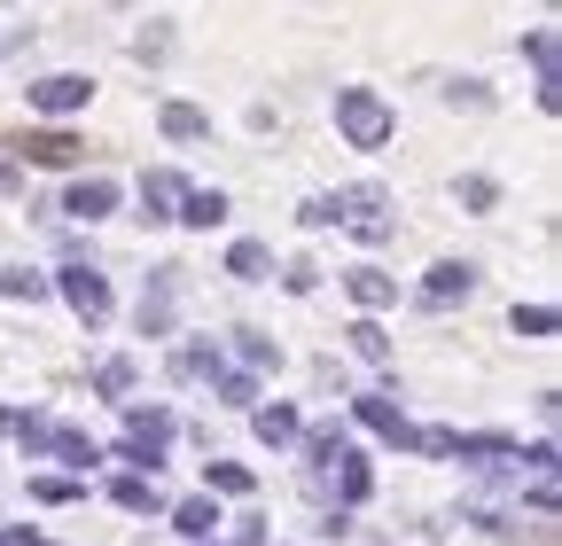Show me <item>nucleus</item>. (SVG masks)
<instances>
[{"mask_svg": "<svg viewBox=\"0 0 562 546\" xmlns=\"http://www.w3.org/2000/svg\"><path fill=\"white\" fill-rule=\"evenodd\" d=\"M344 289H351V297H360L368 312H383V305H398V282H391V273H375V265H360V273H344Z\"/></svg>", "mask_w": 562, "mask_h": 546, "instance_id": "9d476101", "label": "nucleus"}, {"mask_svg": "<svg viewBox=\"0 0 562 546\" xmlns=\"http://www.w3.org/2000/svg\"><path fill=\"white\" fill-rule=\"evenodd\" d=\"M336 492H344V500H351V508H360V500H368V492H375V468H368V460H360V453H344V460H336Z\"/></svg>", "mask_w": 562, "mask_h": 546, "instance_id": "dca6fc26", "label": "nucleus"}, {"mask_svg": "<svg viewBox=\"0 0 562 546\" xmlns=\"http://www.w3.org/2000/svg\"><path fill=\"white\" fill-rule=\"evenodd\" d=\"M172 219L195 227V235H203V227H227V195H220V187H180V212H172Z\"/></svg>", "mask_w": 562, "mask_h": 546, "instance_id": "423d86ee", "label": "nucleus"}, {"mask_svg": "<svg viewBox=\"0 0 562 546\" xmlns=\"http://www.w3.org/2000/svg\"><path fill=\"white\" fill-rule=\"evenodd\" d=\"M172 203H180V180H172V172H149V180H140V219H172Z\"/></svg>", "mask_w": 562, "mask_h": 546, "instance_id": "2eb2a0df", "label": "nucleus"}, {"mask_svg": "<svg viewBox=\"0 0 562 546\" xmlns=\"http://www.w3.org/2000/svg\"><path fill=\"white\" fill-rule=\"evenodd\" d=\"M297 219H305V227H336V219H344V195H313Z\"/></svg>", "mask_w": 562, "mask_h": 546, "instance_id": "7c9ffc66", "label": "nucleus"}, {"mask_svg": "<svg viewBox=\"0 0 562 546\" xmlns=\"http://www.w3.org/2000/svg\"><path fill=\"white\" fill-rule=\"evenodd\" d=\"M0 546H47L40 531H0Z\"/></svg>", "mask_w": 562, "mask_h": 546, "instance_id": "c9c22d12", "label": "nucleus"}, {"mask_svg": "<svg viewBox=\"0 0 562 546\" xmlns=\"http://www.w3.org/2000/svg\"><path fill=\"white\" fill-rule=\"evenodd\" d=\"M461 203H469V212H492V203H501V187H492L484 172H469V180H461Z\"/></svg>", "mask_w": 562, "mask_h": 546, "instance_id": "c756f323", "label": "nucleus"}, {"mask_svg": "<svg viewBox=\"0 0 562 546\" xmlns=\"http://www.w3.org/2000/svg\"><path fill=\"white\" fill-rule=\"evenodd\" d=\"M180 375H220V344H180Z\"/></svg>", "mask_w": 562, "mask_h": 546, "instance_id": "bb28decb", "label": "nucleus"}, {"mask_svg": "<svg viewBox=\"0 0 562 546\" xmlns=\"http://www.w3.org/2000/svg\"><path fill=\"white\" fill-rule=\"evenodd\" d=\"M281 282H290V297H305V289H313V282H321V265H305V258H297V265H290V273H281Z\"/></svg>", "mask_w": 562, "mask_h": 546, "instance_id": "f704fd0d", "label": "nucleus"}, {"mask_svg": "<svg viewBox=\"0 0 562 546\" xmlns=\"http://www.w3.org/2000/svg\"><path fill=\"white\" fill-rule=\"evenodd\" d=\"M220 383V406H258V383L250 375H211Z\"/></svg>", "mask_w": 562, "mask_h": 546, "instance_id": "c85d7f7f", "label": "nucleus"}, {"mask_svg": "<svg viewBox=\"0 0 562 546\" xmlns=\"http://www.w3.org/2000/svg\"><path fill=\"white\" fill-rule=\"evenodd\" d=\"M110 500H117V508H133V515H157V508H165V492H157L140 468H133V476H117V485H110Z\"/></svg>", "mask_w": 562, "mask_h": 546, "instance_id": "ddd939ff", "label": "nucleus"}, {"mask_svg": "<svg viewBox=\"0 0 562 546\" xmlns=\"http://www.w3.org/2000/svg\"><path fill=\"white\" fill-rule=\"evenodd\" d=\"M360 422L375 430V437H391V445H414V430H406V414L391 398H360Z\"/></svg>", "mask_w": 562, "mask_h": 546, "instance_id": "9b49d317", "label": "nucleus"}, {"mask_svg": "<svg viewBox=\"0 0 562 546\" xmlns=\"http://www.w3.org/2000/svg\"><path fill=\"white\" fill-rule=\"evenodd\" d=\"M250 430H258L266 445H297L305 414H297V406H250Z\"/></svg>", "mask_w": 562, "mask_h": 546, "instance_id": "6e6552de", "label": "nucleus"}, {"mask_svg": "<svg viewBox=\"0 0 562 546\" xmlns=\"http://www.w3.org/2000/svg\"><path fill=\"white\" fill-rule=\"evenodd\" d=\"M117 460H133V468H149V476H157V460H165V445H157V437H133V430H125V445H117Z\"/></svg>", "mask_w": 562, "mask_h": 546, "instance_id": "cd10ccee", "label": "nucleus"}, {"mask_svg": "<svg viewBox=\"0 0 562 546\" xmlns=\"http://www.w3.org/2000/svg\"><path fill=\"white\" fill-rule=\"evenodd\" d=\"M63 212L94 227V219H110V212H117V187H110V180H79V187L63 195Z\"/></svg>", "mask_w": 562, "mask_h": 546, "instance_id": "0eeeda50", "label": "nucleus"}, {"mask_svg": "<svg viewBox=\"0 0 562 546\" xmlns=\"http://www.w3.org/2000/svg\"><path fill=\"white\" fill-rule=\"evenodd\" d=\"M344 335H351V352H360V360H368V367H383V360H391V335H383V328H375V320H351V328H344Z\"/></svg>", "mask_w": 562, "mask_h": 546, "instance_id": "aec40b11", "label": "nucleus"}, {"mask_svg": "<svg viewBox=\"0 0 562 546\" xmlns=\"http://www.w3.org/2000/svg\"><path fill=\"white\" fill-rule=\"evenodd\" d=\"M516 335L547 344V335H554V305H516Z\"/></svg>", "mask_w": 562, "mask_h": 546, "instance_id": "393cba45", "label": "nucleus"}, {"mask_svg": "<svg viewBox=\"0 0 562 546\" xmlns=\"http://www.w3.org/2000/svg\"><path fill=\"white\" fill-rule=\"evenodd\" d=\"M32 492H40V500H55V508H63V500H79V485H70V476H40Z\"/></svg>", "mask_w": 562, "mask_h": 546, "instance_id": "2f4dec72", "label": "nucleus"}, {"mask_svg": "<svg viewBox=\"0 0 562 546\" xmlns=\"http://www.w3.org/2000/svg\"><path fill=\"white\" fill-rule=\"evenodd\" d=\"M172 531H180V538H211V531H220V500H211V492H203V500H180V508H172Z\"/></svg>", "mask_w": 562, "mask_h": 546, "instance_id": "f8f14e48", "label": "nucleus"}, {"mask_svg": "<svg viewBox=\"0 0 562 546\" xmlns=\"http://www.w3.org/2000/svg\"><path fill=\"white\" fill-rule=\"evenodd\" d=\"M531 515L554 523V476H539V485H531Z\"/></svg>", "mask_w": 562, "mask_h": 546, "instance_id": "72a5a7b5", "label": "nucleus"}, {"mask_svg": "<svg viewBox=\"0 0 562 546\" xmlns=\"http://www.w3.org/2000/svg\"><path fill=\"white\" fill-rule=\"evenodd\" d=\"M16 157H32V164H47V172H70L87 149H79V133H63V125H47V133H24L16 141Z\"/></svg>", "mask_w": 562, "mask_h": 546, "instance_id": "7ed1b4c3", "label": "nucleus"}, {"mask_svg": "<svg viewBox=\"0 0 562 546\" xmlns=\"http://www.w3.org/2000/svg\"><path fill=\"white\" fill-rule=\"evenodd\" d=\"M195 546H203V538H195Z\"/></svg>", "mask_w": 562, "mask_h": 546, "instance_id": "e433bc0d", "label": "nucleus"}, {"mask_svg": "<svg viewBox=\"0 0 562 546\" xmlns=\"http://www.w3.org/2000/svg\"><path fill=\"white\" fill-rule=\"evenodd\" d=\"M469 289H476V265H469V258H438L430 282H422V305H453V297H469Z\"/></svg>", "mask_w": 562, "mask_h": 546, "instance_id": "39448f33", "label": "nucleus"}, {"mask_svg": "<svg viewBox=\"0 0 562 546\" xmlns=\"http://www.w3.org/2000/svg\"><path fill=\"white\" fill-rule=\"evenodd\" d=\"M87 94H94V79H79V71H55V79H40V87H32V102H40L47 117H70V110H87Z\"/></svg>", "mask_w": 562, "mask_h": 546, "instance_id": "20e7f679", "label": "nucleus"}, {"mask_svg": "<svg viewBox=\"0 0 562 546\" xmlns=\"http://www.w3.org/2000/svg\"><path fill=\"white\" fill-rule=\"evenodd\" d=\"M165 133H172V141H203L211 117H203V110H188V102H165Z\"/></svg>", "mask_w": 562, "mask_h": 546, "instance_id": "4be33fe9", "label": "nucleus"}, {"mask_svg": "<svg viewBox=\"0 0 562 546\" xmlns=\"http://www.w3.org/2000/svg\"><path fill=\"white\" fill-rule=\"evenodd\" d=\"M297 445H305V460H313V468H336V460L351 453V437H344V430H328V422H321V430H297Z\"/></svg>", "mask_w": 562, "mask_h": 546, "instance_id": "4468645a", "label": "nucleus"}, {"mask_svg": "<svg viewBox=\"0 0 562 546\" xmlns=\"http://www.w3.org/2000/svg\"><path fill=\"white\" fill-rule=\"evenodd\" d=\"M203 492H227V500H243V492H250V468H235V460H211V468H203Z\"/></svg>", "mask_w": 562, "mask_h": 546, "instance_id": "5701e85b", "label": "nucleus"}, {"mask_svg": "<svg viewBox=\"0 0 562 546\" xmlns=\"http://www.w3.org/2000/svg\"><path fill=\"white\" fill-rule=\"evenodd\" d=\"M243 360H250V367H281V352L266 344V335H243Z\"/></svg>", "mask_w": 562, "mask_h": 546, "instance_id": "473e14b6", "label": "nucleus"}, {"mask_svg": "<svg viewBox=\"0 0 562 546\" xmlns=\"http://www.w3.org/2000/svg\"><path fill=\"white\" fill-rule=\"evenodd\" d=\"M172 406H133V437H157V445H172Z\"/></svg>", "mask_w": 562, "mask_h": 546, "instance_id": "b1692460", "label": "nucleus"}, {"mask_svg": "<svg viewBox=\"0 0 562 546\" xmlns=\"http://www.w3.org/2000/svg\"><path fill=\"white\" fill-rule=\"evenodd\" d=\"M0 297H9V305H40V297H55V282H47V273H0Z\"/></svg>", "mask_w": 562, "mask_h": 546, "instance_id": "412c9836", "label": "nucleus"}, {"mask_svg": "<svg viewBox=\"0 0 562 546\" xmlns=\"http://www.w3.org/2000/svg\"><path fill=\"white\" fill-rule=\"evenodd\" d=\"M453 453H461V460H476V468H492V460H516L524 445H516V437H501V430H476V437H461V430H453Z\"/></svg>", "mask_w": 562, "mask_h": 546, "instance_id": "1a4fd4ad", "label": "nucleus"}, {"mask_svg": "<svg viewBox=\"0 0 562 546\" xmlns=\"http://www.w3.org/2000/svg\"><path fill=\"white\" fill-rule=\"evenodd\" d=\"M47 453H55L63 468H79V476L102 460V445H94V437H79V430H55V445H47Z\"/></svg>", "mask_w": 562, "mask_h": 546, "instance_id": "f3484780", "label": "nucleus"}, {"mask_svg": "<svg viewBox=\"0 0 562 546\" xmlns=\"http://www.w3.org/2000/svg\"><path fill=\"white\" fill-rule=\"evenodd\" d=\"M336 125H344L351 149H383V141H391V110H383L368 87H344V94H336Z\"/></svg>", "mask_w": 562, "mask_h": 546, "instance_id": "f257e3e1", "label": "nucleus"}, {"mask_svg": "<svg viewBox=\"0 0 562 546\" xmlns=\"http://www.w3.org/2000/svg\"><path fill=\"white\" fill-rule=\"evenodd\" d=\"M94 390H102V398H125V390H133V360H102V367H94Z\"/></svg>", "mask_w": 562, "mask_h": 546, "instance_id": "a878e982", "label": "nucleus"}, {"mask_svg": "<svg viewBox=\"0 0 562 546\" xmlns=\"http://www.w3.org/2000/svg\"><path fill=\"white\" fill-rule=\"evenodd\" d=\"M55 289H63V305L79 312V320H110V282H102L94 265H63Z\"/></svg>", "mask_w": 562, "mask_h": 546, "instance_id": "f03ea898", "label": "nucleus"}, {"mask_svg": "<svg viewBox=\"0 0 562 546\" xmlns=\"http://www.w3.org/2000/svg\"><path fill=\"white\" fill-rule=\"evenodd\" d=\"M165 320H172V265L157 273V289L140 297V328H149V335H165Z\"/></svg>", "mask_w": 562, "mask_h": 546, "instance_id": "6ab92c4d", "label": "nucleus"}, {"mask_svg": "<svg viewBox=\"0 0 562 546\" xmlns=\"http://www.w3.org/2000/svg\"><path fill=\"white\" fill-rule=\"evenodd\" d=\"M227 273H235V282H266V273H273V250H266V242H235V250H227Z\"/></svg>", "mask_w": 562, "mask_h": 546, "instance_id": "a211bd4d", "label": "nucleus"}]
</instances>
